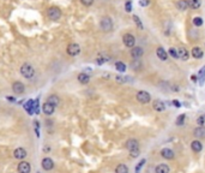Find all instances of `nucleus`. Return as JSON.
Instances as JSON below:
<instances>
[{
    "mask_svg": "<svg viewBox=\"0 0 205 173\" xmlns=\"http://www.w3.org/2000/svg\"><path fill=\"white\" fill-rule=\"evenodd\" d=\"M37 173H38V172H37Z\"/></svg>",
    "mask_w": 205,
    "mask_h": 173,
    "instance_id": "nucleus-42",
    "label": "nucleus"
},
{
    "mask_svg": "<svg viewBox=\"0 0 205 173\" xmlns=\"http://www.w3.org/2000/svg\"><path fill=\"white\" fill-rule=\"evenodd\" d=\"M126 147L129 148V150L131 151V150H136V149H139V144H138V141L135 138H131L129 139L127 142H126Z\"/></svg>",
    "mask_w": 205,
    "mask_h": 173,
    "instance_id": "nucleus-14",
    "label": "nucleus"
},
{
    "mask_svg": "<svg viewBox=\"0 0 205 173\" xmlns=\"http://www.w3.org/2000/svg\"><path fill=\"white\" fill-rule=\"evenodd\" d=\"M101 29L103 32H110L113 29V21L109 17H104L101 21Z\"/></svg>",
    "mask_w": 205,
    "mask_h": 173,
    "instance_id": "nucleus-4",
    "label": "nucleus"
},
{
    "mask_svg": "<svg viewBox=\"0 0 205 173\" xmlns=\"http://www.w3.org/2000/svg\"><path fill=\"white\" fill-rule=\"evenodd\" d=\"M125 10H126L127 12H131V11H132V1H131V0L126 1V4H125Z\"/></svg>",
    "mask_w": 205,
    "mask_h": 173,
    "instance_id": "nucleus-33",
    "label": "nucleus"
},
{
    "mask_svg": "<svg viewBox=\"0 0 205 173\" xmlns=\"http://www.w3.org/2000/svg\"><path fill=\"white\" fill-rule=\"evenodd\" d=\"M188 6H190V5H188V1H187V0H179V1L176 2V7H177L180 11H186Z\"/></svg>",
    "mask_w": 205,
    "mask_h": 173,
    "instance_id": "nucleus-19",
    "label": "nucleus"
},
{
    "mask_svg": "<svg viewBox=\"0 0 205 173\" xmlns=\"http://www.w3.org/2000/svg\"><path fill=\"white\" fill-rule=\"evenodd\" d=\"M46 102H48V104H50L52 106L57 107V106L59 105V98H58L57 95H50V96L47 99V101H46Z\"/></svg>",
    "mask_w": 205,
    "mask_h": 173,
    "instance_id": "nucleus-23",
    "label": "nucleus"
},
{
    "mask_svg": "<svg viewBox=\"0 0 205 173\" xmlns=\"http://www.w3.org/2000/svg\"><path fill=\"white\" fill-rule=\"evenodd\" d=\"M161 155H162V158H164V159H167V160H171V159H174V151L169 149V148H163L162 150H161Z\"/></svg>",
    "mask_w": 205,
    "mask_h": 173,
    "instance_id": "nucleus-12",
    "label": "nucleus"
},
{
    "mask_svg": "<svg viewBox=\"0 0 205 173\" xmlns=\"http://www.w3.org/2000/svg\"><path fill=\"white\" fill-rule=\"evenodd\" d=\"M133 21H135L136 25L138 27V29H140V30H143V29H144V27H143V23L140 22V18H139L138 16H133Z\"/></svg>",
    "mask_w": 205,
    "mask_h": 173,
    "instance_id": "nucleus-27",
    "label": "nucleus"
},
{
    "mask_svg": "<svg viewBox=\"0 0 205 173\" xmlns=\"http://www.w3.org/2000/svg\"><path fill=\"white\" fill-rule=\"evenodd\" d=\"M139 4H140V6L145 7V6H148L150 4V0H139Z\"/></svg>",
    "mask_w": 205,
    "mask_h": 173,
    "instance_id": "nucleus-39",
    "label": "nucleus"
},
{
    "mask_svg": "<svg viewBox=\"0 0 205 173\" xmlns=\"http://www.w3.org/2000/svg\"><path fill=\"white\" fill-rule=\"evenodd\" d=\"M192 55H193V58H196V59H202V57H203V51H202V48H200V47H194V48L192 49Z\"/></svg>",
    "mask_w": 205,
    "mask_h": 173,
    "instance_id": "nucleus-21",
    "label": "nucleus"
},
{
    "mask_svg": "<svg viewBox=\"0 0 205 173\" xmlns=\"http://www.w3.org/2000/svg\"><path fill=\"white\" fill-rule=\"evenodd\" d=\"M145 162H146V160L145 159H143V160H140V162L136 166V173H139L140 172V170H142V167L145 165Z\"/></svg>",
    "mask_w": 205,
    "mask_h": 173,
    "instance_id": "nucleus-30",
    "label": "nucleus"
},
{
    "mask_svg": "<svg viewBox=\"0 0 205 173\" xmlns=\"http://www.w3.org/2000/svg\"><path fill=\"white\" fill-rule=\"evenodd\" d=\"M199 77H200V81H199V83L203 85V83H204V77H205V66L203 69L199 71Z\"/></svg>",
    "mask_w": 205,
    "mask_h": 173,
    "instance_id": "nucleus-31",
    "label": "nucleus"
},
{
    "mask_svg": "<svg viewBox=\"0 0 205 173\" xmlns=\"http://www.w3.org/2000/svg\"><path fill=\"white\" fill-rule=\"evenodd\" d=\"M80 1H82V4L85 5V6H91V5L94 4V0H80Z\"/></svg>",
    "mask_w": 205,
    "mask_h": 173,
    "instance_id": "nucleus-37",
    "label": "nucleus"
},
{
    "mask_svg": "<svg viewBox=\"0 0 205 173\" xmlns=\"http://www.w3.org/2000/svg\"><path fill=\"white\" fill-rule=\"evenodd\" d=\"M54 109H55V107L52 106L50 104H48V102H44L43 106H42V111H43V113L47 114V115L53 114V113H54Z\"/></svg>",
    "mask_w": 205,
    "mask_h": 173,
    "instance_id": "nucleus-13",
    "label": "nucleus"
},
{
    "mask_svg": "<svg viewBox=\"0 0 205 173\" xmlns=\"http://www.w3.org/2000/svg\"><path fill=\"white\" fill-rule=\"evenodd\" d=\"M191 148H192V150H193L194 153H200L202 149H203V145H202V143H200L199 141H193V142L191 143Z\"/></svg>",
    "mask_w": 205,
    "mask_h": 173,
    "instance_id": "nucleus-18",
    "label": "nucleus"
},
{
    "mask_svg": "<svg viewBox=\"0 0 205 173\" xmlns=\"http://www.w3.org/2000/svg\"><path fill=\"white\" fill-rule=\"evenodd\" d=\"M116 82H119V83H125V82H127L129 81V78L126 77V76H116Z\"/></svg>",
    "mask_w": 205,
    "mask_h": 173,
    "instance_id": "nucleus-32",
    "label": "nucleus"
},
{
    "mask_svg": "<svg viewBox=\"0 0 205 173\" xmlns=\"http://www.w3.org/2000/svg\"><path fill=\"white\" fill-rule=\"evenodd\" d=\"M78 81H79L82 84H88L89 81H90V77H89V75H86V73H79V75H78Z\"/></svg>",
    "mask_w": 205,
    "mask_h": 173,
    "instance_id": "nucleus-22",
    "label": "nucleus"
},
{
    "mask_svg": "<svg viewBox=\"0 0 205 173\" xmlns=\"http://www.w3.org/2000/svg\"><path fill=\"white\" fill-rule=\"evenodd\" d=\"M47 16H48V18L52 19V21H58V19H60V17H61V11H60L59 7L53 6V7H50V8L47 11Z\"/></svg>",
    "mask_w": 205,
    "mask_h": 173,
    "instance_id": "nucleus-2",
    "label": "nucleus"
},
{
    "mask_svg": "<svg viewBox=\"0 0 205 173\" xmlns=\"http://www.w3.org/2000/svg\"><path fill=\"white\" fill-rule=\"evenodd\" d=\"M18 173H30L31 171V165L28 161H21L17 167Z\"/></svg>",
    "mask_w": 205,
    "mask_h": 173,
    "instance_id": "nucleus-5",
    "label": "nucleus"
},
{
    "mask_svg": "<svg viewBox=\"0 0 205 173\" xmlns=\"http://www.w3.org/2000/svg\"><path fill=\"white\" fill-rule=\"evenodd\" d=\"M42 168H43L44 171H50V170H53V168H54V162H53V160L49 159V158H44V159L42 160Z\"/></svg>",
    "mask_w": 205,
    "mask_h": 173,
    "instance_id": "nucleus-10",
    "label": "nucleus"
},
{
    "mask_svg": "<svg viewBox=\"0 0 205 173\" xmlns=\"http://www.w3.org/2000/svg\"><path fill=\"white\" fill-rule=\"evenodd\" d=\"M122 40H124V45H125L126 47H129V48H132V47H135L136 38H135V36H133V35H131V34L124 35Z\"/></svg>",
    "mask_w": 205,
    "mask_h": 173,
    "instance_id": "nucleus-6",
    "label": "nucleus"
},
{
    "mask_svg": "<svg viewBox=\"0 0 205 173\" xmlns=\"http://www.w3.org/2000/svg\"><path fill=\"white\" fill-rule=\"evenodd\" d=\"M152 107H154V109H155V111H157V112H162V111H164V109H166V104H164L162 100H155V101L152 102Z\"/></svg>",
    "mask_w": 205,
    "mask_h": 173,
    "instance_id": "nucleus-11",
    "label": "nucleus"
},
{
    "mask_svg": "<svg viewBox=\"0 0 205 173\" xmlns=\"http://www.w3.org/2000/svg\"><path fill=\"white\" fill-rule=\"evenodd\" d=\"M156 173H169V167L166 164H161L156 167Z\"/></svg>",
    "mask_w": 205,
    "mask_h": 173,
    "instance_id": "nucleus-24",
    "label": "nucleus"
},
{
    "mask_svg": "<svg viewBox=\"0 0 205 173\" xmlns=\"http://www.w3.org/2000/svg\"><path fill=\"white\" fill-rule=\"evenodd\" d=\"M156 54H157V57H158L161 60H167V59H168V53H167V52L164 51V48H162V47H158V48H157Z\"/></svg>",
    "mask_w": 205,
    "mask_h": 173,
    "instance_id": "nucleus-16",
    "label": "nucleus"
},
{
    "mask_svg": "<svg viewBox=\"0 0 205 173\" xmlns=\"http://www.w3.org/2000/svg\"><path fill=\"white\" fill-rule=\"evenodd\" d=\"M79 52H80V47H79L78 43H70V45H68V47H67L68 55L76 57L77 54H79Z\"/></svg>",
    "mask_w": 205,
    "mask_h": 173,
    "instance_id": "nucleus-7",
    "label": "nucleus"
},
{
    "mask_svg": "<svg viewBox=\"0 0 205 173\" xmlns=\"http://www.w3.org/2000/svg\"><path fill=\"white\" fill-rule=\"evenodd\" d=\"M188 5L192 7V8H198L200 6V0H190Z\"/></svg>",
    "mask_w": 205,
    "mask_h": 173,
    "instance_id": "nucleus-28",
    "label": "nucleus"
},
{
    "mask_svg": "<svg viewBox=\"0 0 205 173\" xmlns=\"http://www.w3.org/2000/svg\"><path fill=\"white\" fill-rule=\"evenodd\" d=\"M12 90H13V93H15V94L21 95V94H23V93H24L25 87H24V84H23L22 82H15V83L12 84Z\"/></svg>",
    "mask_w": 205,
    "mask_h": 173,
    "instance_id": "nucleus-8",
    "label": "nucleus"
},
{
    "mask_svg": "<svg viewBox=\"0 0 205 173\" xmlns=\"http://www.w3.org/2000/svg\"><path fill=\"white\" fill-rule=\"evenodd\" d=\"M21 73H22V76H23L24 78L30 79V78H33V77H34L35 70L30 64H23V65H22V68H21Z\"/></svg>",
    "mask_w": 205,
    "mask_h": 173,
    "instance_id": "nucleus-1",
    "label": "nucleus"
},
{
    "mask_svg": "<svg viewBox=\"0 0 205 173\" xmlns=\"http://www.w3.org/2000/svg\"><path fill=\"white\" fill-rule=\"evenodd\" d=\"M169 54H171L173 58H179V57H177V51H175V48H171V49H169Z\"/></svg>",
    "mask_w": 205,
    "mask_h": 173,
    "instance_id": "nucleus-35",
    "label": "nucleus"
},
{
    "mask_svg": "<svg viewBox=\"0 0 205 173\" xmlns=\"http://www.w3.org/2000/svg\"><path fill=\"white\" fill-rule=\"evenodd\" d=\"M115 173H129V168H127L126 165L121 164L115 168Z\"/></svg>",
    "mask_w": 205,
    "mask_h": 173,
    "instance_id": "nucleus-25",
    "label": "nucleus"
},
{
    "mask_svg": "<svg viewBox=\"0 0 205 173\" xmlns=\"http://www.w3.org/2000/svg\"><path fill=\"white\" fill-rule=\"evenodd\" d=\"M143 53H144V51H143V48H140V47H133L132 51H131V55H132V58H135V60H136V59H139V58L143 55Z\"/></svg>",
    "mask_w": 205,
    "mask_h": 173,
    "instance_id": "nucleus-15",
    "label": "nucleus"
},
{
    "mask_svg": "<svg viewBox=\"0 0 205 173\" xmlns=\"http://www.w3.org/2000/svg\"><path fill=\"white\" fill-rule=\"evenodd\" d=\"M137 100L140 102V104H148L150 100H151V96L148 91H144V90H140L137 93Z\"/></svg>",
    "mask_w": 205,
    "mask_h": 173,
    "instance_id": "nucleus-3",
    "label": "nucleus"
},
{
    "mask_svg": "<svg viewBox=\"0 0 205 173\" xmlns=\"http://www.w3.org/2000/svg\"><path fill=\"white\" fill-rule=\"evenodd\" d=\"M27 155H28V151H27L24 148H17V149L13 151V156H15L16 159H18V160L25 159Z\"/></svg>",
    "mask_w": 205,
    "mask_h": 173,
    "instance_id": "nucleus-9",
    "label": "nucleus"
},
{
    "mask_svg": "<svg viewBox=\"0 0 205 173\" xmlns=\"http://www.w3.org/2000/svg\"><path fill=\"white\" fill-rule=\"evenodd\" d=\"M173 105H174V107H176V108H179V107H181V104L177 101V100H174L173 101Z\"/></svg>",
    "mask_w": 205,
    "mask_h": 173,
    "instance_id": "nucleus-40",
    "label": "nucleus"
},
{
    "mask_svg": "<svg viewBox=\"0 0 205 173\" xmlns=\"http://www.w3.org/2000/svg\"><path fill=\"white\" fill-rule=\"evenodd\" d=\"M130 155H131V158H137V156L139 155V149H136V150H131V151H130Z\"/></svg>",
    "mask_w": 205,
    "mask_h": 173,
    "instance_id": "nucleus-38",
    "label": "nucleus"
},
{
    "mask_svg": "<svg viewBox=\"0 0 205 173\" xmlns=\"http://www.w3.org/2000/svg\"><path fill=\"white\" fill-rule=\"evenodd\" d=\"M198 125H200V126L205 125V115H202L198 118Z\"/></svg>",
    "mask_w": 205,
    "mask_h": 173,
    "instance_id": "nucleus-36",
    "label": "nucleus"
},
{
    "mask_svg": "<svg viewBox=\"0 0 205 173\" xmlns=\"http://www.w3.org/2000/svg\"><path fill=\"white\" fill-rule=\"evenodd\" d=\"M193 134H194V136H196V137H198V138H204L205 137V129L203 128V126H199V128L194 129Z\"/></svg>",
    "mask_w": 205,
    "mask_h": 173,
    "instance_id": "nucleus-20",
    "label": "nucleus"
},
{
    "mask_svg": "<svg viewBox=\"0 0 205 173\" xmlns=\"http://www.w3.org/2000/svg\"><path fill=\"white\" fill-rule=\"evenodd\" d=\"M193 23H194V25H197V27H200V25L203 24V19H202L200 17H196V18L193 19Z\"/></svg>",
    "mask_w": 205,
    "mask_h": 173,
    "instance_id": "nucleus-34",
    "label": "nucleus"
},
{
    "mask_svg": "<svg viewBox=\"0 0 205 173\" xmlns=\"http://www.w3.org/2000/svg\"><path fill=\"white\" fill-rule=\"evenodd\" d=\"M177 57H179L181 60H187V59H188V52H187L185 48L180 47V48H177Z\"/></svg>",
    "mask_w": 205,
    "mask_h": 173,
    "instance_id": "nucleus-17",
    "label": "nucleus"
},
{
    "mask_svg": "<svg viewBox=\"0 0 205 173\" xmlns=\"http://www.w3.org/2000/svg\"><path fill=\"white\" fill-rule=\"evenodd\" d=\"M115 69L118 70L119 72H125L126 71V65L124 63H121V62H116L115 63Z\"/></svg>",
    "mask_w": 205,
    "mask_h": 173,
    "instance_id": "nucleus-26",
    "label": "nucleus"
},
{
    "mask_svg": "<svg viewBox=\"0 0 205 173\" xmlns=\"http://www.w3.org/2000/svg\"><path fill=\"white\" fill-rule=\"evenodd\" d=\"M185 118H186V115H185V114H180V115H179V118L176 119V125L182 126V125H184V123H185Z\"/></svg>",
    "mask_w": 205,
    "mask_h": 173,
    "instance_id": "nucleus-29",
    "label": "nucleus"
},
{
    "mask_svg": "<svg viewBox=\"0 0 205 173\" xmlns=\"http://www.w3.org/2000/svg\"><path fill=\"white\" fill-rule=\"evenodd\" d=\"M191 79H192L193 82H197V81H198V76H196V75H192V76H191Z\"/></svg>",
    "mask_w": 205,
    "mask_h": 173,
    "instance_id": "nucleus-41",
    "label": "nucleus"
}]
</instances>
